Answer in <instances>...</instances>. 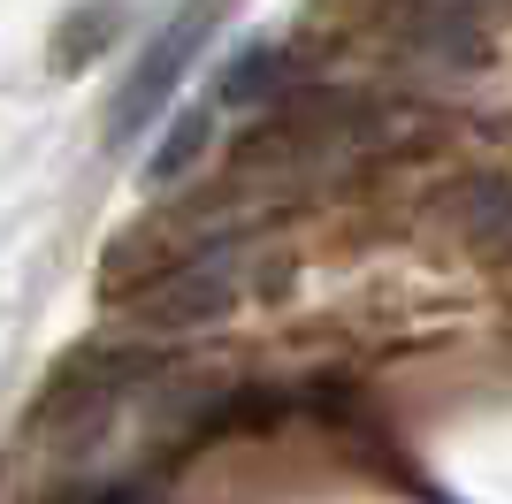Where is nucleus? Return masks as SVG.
<instances>
[{"instance_id":"f257e3e1","label":"nucleus","mask_w":512,"mask_h":504,"mask_svg":"<svg viewBox=\"0 0 512 504\" xmlns=\"http://www.w3.org/2000/svg\"><path fill=\"white\" fill-rule=\"evenodd\" d=\"M214 23H222V0H184V8H176V23H161V31H153V46L130 62L123 92H115V107H107V146H130V138H138V130H146L153 115L176 100V84L192 77L199 46L214 39Z\"/></svg>"},{"instance_id":"f03ea898","label":"nucleus","mask_w":512,"mask_h":504,"mask_svg":"<svg viewBox=\"0 0 512 504\" xmlns=\"http://www.w3.org/2000/svg\"><path fill=\"white\" fill-rule=\"evenodd\" d=\"M245 291H253V275H245V252L222 245V252H199V260L169 268L146 298H138V306H146V321H161V329H192V321L230 314Z\"/></svg>"},{"instance_id":"7ed1b4c3","label":"nucleus","mask_w":512,"mask_h":504,"mask_svg":"<svg viewBox=\"0 0 512 504\" xmlns=\"http://www.w3.org/2000/svg\"><path fill=\"white\" fill-rule=\"evenodd\" d=\"M268 84H276V54H268V46H253V54H245V62L230 69V84H222V100L253 107L260 92H268Z\"/></svg>"}]
</instances>
